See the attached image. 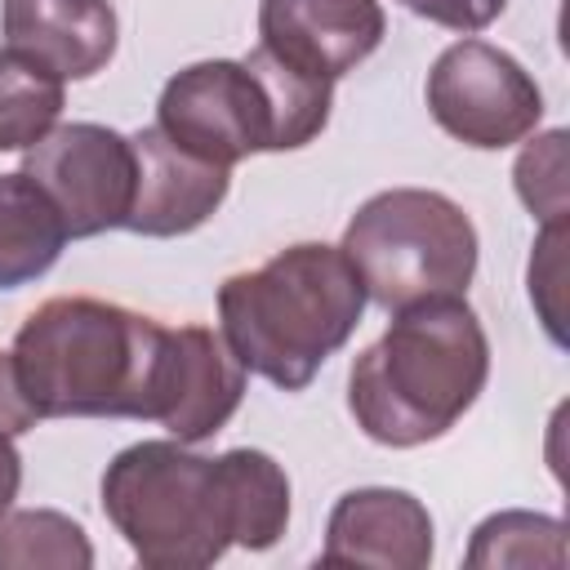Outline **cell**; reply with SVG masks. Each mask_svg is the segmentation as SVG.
Segmentation results:
<instances>
[{
    "mask_svg": "<svg viewBox=\"0 0 570 570\" xmlns=\"http://www.w3.org/2000/svg\"><path fill=\"white\" fill-rule=\"evenodd\" d=\"M18 485H22V454H18L13 436H9V432H0V517L13 508Z\"/></svg>",
    "mask_w": 570,
    "mask_h": 570,
    "instance_id": "obj_22",
    "label": "cell"
},
{
    "mask_svg": "<svg viewBox=\"0 0 570 570\" xmlns=\"http://www.w3.org/2000/svg\"><path fill=\"white\" fill-rule=\"evenodd\" d=\"M423 94L432 120L476 151H503L530 138L543 120V94L534 76L508 49L472 36L436 53Z\"/></svg>",
    "mask_w": 570,
    "mask_h": 570,
    "instance_id": "obj_7",
    "label": "cell"
},
{
    "mask_svg": "<svg viewBox=\"0 0 570 570\" xmlns=\"http://www.w3.org/2000/svg\"><path fill=\"white\" fill-rule=\"evenodd\" d=\"M94 543L80 521L53 508L0 517V570H89Z\"/></svg>",
    "mask_w": 570,
    "mask_h": 570,
    "instance_id": "obj_15",
    "label": "cell"
},
{
    "mask_svg": "<svg viewBox=\"0 0 570 570\" xmlns=\"http://www.w3.org/2000/svg\"><path fill=\"white\" fill-rule=\"evenodd\" d=\"M67 107L62 80L27 62L13 49H0V151H27L40 142Z\"/></svg>",
    "mask_w": 570,
    "mask_h": 570,
    "instance_id": "obj_16",
    "label": "cell"
},
{
    "mask_svg": "<svg viewBox=\"0 0 570 570\" xmlns=\"http://www.w3.org/2000/svg\"><path fill=\"white\" fill-rule=\"evenodd\" d=\"M490 379V338L463 294L423 298L392 312L347 374V410L356 428L392 450L445 436Z\"/></svg>",
    "mask_w": 570,
    "mask_h": 570,
    "instance_id": "obj_2",
    "label": "cell"
},
{
    "mask_svg": "<svg viewBox=\"0 0 570 570\" xmlns=\"http://www.w3.org/2000/svg\"><path fill=\"white\" fill-rule=\"evenodd\" d=\"M240 401H245V365L236 361V352L218 330L178 325L165 334L151 423H160L183 445H200L227 428Z\"/></svg>",
    "mask_w": 570,
    "mask_h": 570,
    "instance_id": "obj_9",
    "label": "cell"
},
{
    "mask_svg": "<svg viewBox=\"0 0 570 570\" xmlns=\"http://www.w3.org/2000/svg\"><path fill=\"white\" fill-rule=\"evenodd\" d=\"M102 512L147 570H205L223 552H267L289 525V476L267 450L214 459L174 436L125 445L102 472Z\"/></svg>",
    "mask_w": 570,
    "mask_h": 570,
    "instance_id": "obj_1",
    "label": "cell"
},
{
    "mask_svg": "<svg viewBox=\"0 0 570 570\" xmlns=\"http://www.w3.org/2000/svg\"><path fill=\"white\" fill-rule=\"evenodd\" d=\"M40 423V414L31 410L22 383H18V370H13V352H0V432L9 436H22Z\"/></svg>",
    "mask_w": 570,
    "mask_h": 570,
    "instance_id": "obj_21",
    "label": "cell"
},
{
    "mask_svg": "<svg viewBox=\"0 0 570 570\" xmlns=\"http://www.w3.org/2000/svg\"><path fill=\"white\" fill-rule=\"evenodd\" d=\"M365 303V285L343 249L303 240L218 285V334L245 374L303 392L356 334Z\"/></svg>",
    "mask_w": 570,
    "mask_h": 570,
    "instance_id": "obj_4",
    "label": "cell"
},
{
    "mask_svg": "<svg viewBox=\"0 0 570 570\" xmlns=\"http://www.w3.org/2000/svg\"><path fill=\"white\" fill-rule=\"evenodd\" d=\"M396 4L410 9L414 18H428V22L445 27V31L472 36V31H485L503 13L508 0H396Z\"/></svg>",
    "mask_w": 570,
    "mask_h": 570,
    "instance_id": "obj_20",
    "label": "cell"
},
{
    "mask_svg": "<svg viewBox=\"0 0 570 570\" xmlns=\"http://www.w3.org/2000/svg\"><path fill=\"white\" fill-rule=\"evenodd\" d=\"M129 142H134V205L125 232L169 240L196 232L218 214L232 187V169L191 156L160 125H142L138 134H129Z\"/></svg>",
    "mask_w": 570,
    "mask_h": 570,
    "instance_id": "obj_10",
    "label": "cell"
},
{
    "mask_svg": "<svg viewBox=\"0 0 570 570\" xmlns=\"http://www.w3.org/2000/svg\"><path fill=\"white\" fill-rule=\"evenodd\" d=\"M169 325L107 298L62 294L13 334V370L40 419H151Z\"/></svg>",
    "mask_w": 570,
    "mask_h": 570,
    "instance_id": "obj_3",
    "label": "cell"
},
{
    "mask_svg": "<svg viewBox=\"0 0 570 570\" xmlns=\"http://www.w3.org/2000/svg\"><path fill=\"white\" fill-rule=\"evenodd\" d=\"M334 80L298 71L272 49L205 58L165 80L156 125L191 156L232 169L258 151H298L330 125Z\"/></svg>",
    "mask_w": 570,
    "mask_h": 570,
    "instance_id": "obj_5",
    "label": "cell"
},
{
    "mask_svg": "<svg viewBox=\"0 0 570 570\" xmlns=\"http://www.w3.org/2000/svg\"><path fill=\"white\" fill-rule=\"evenodd\" d=\"M67 245L53 200L22 174H0V289L40 281Z\"/></svg>",
    "mask_w": 570,
    "mask_h": 570,
    "instance_id": "obj_14",
    "label": "cell"
},
{
    "mask_svg": "<svg viewBox=\"0 0 570 570\" xmlns=\"http://www.w3.org/2000/svg\"><path fill=\"white\" fill-rule=\"evenodd\" d=\"M468 566H566V521L543 512H494L472 530Z\"/></svg>",
    "mask_w": 570,
    "mask_h": 570,
    "instance_id": "obj_17",
    "label": "cell"
},
{
    "mask_svg": "<svg viewBox=\"0 0 570 570\" xmlns=\"http://www.w3.org/2000/svg\"><path fill=\"white\" fill-rule=\"evenodd\" d=\"M566 129H548L534 142H525V151L512 165L517 196L539 223H566Z\"/></svg>",
    "mask_w": 570,
    "mask_h": 570,
    "instance_id": "obj_18",
    "label": "cell"
},
{
    "mask_svg": "<svg viewBox=\"0 0 570 570\" xmlns=\"http://www.w3.org/2000/svg\"><path fill=\"white\" fill-rule=\"evenodd\" d=\"M0 31L4 49L45 67L62 85L98 76L120 36L111 0H4Z\"/></svg>",
    "mask_w": 570,
    "mask_h": 570,
    "instance_id": "obj_13",
    "label": "cell"
},
{
    "mask_svg": "<svg viewBox=\"0 0 570 570\" xmlns=\"http://www.w3.org/2000/svg\"><path fill=\"white\" fill-rule=\"evenodd\" d=\"M343 258L383 312L468 294L476 276V227L445 191L392 187L370 196L343 227Z\"/></svg>",
    "mask_w": 570,
    "mask_h": 570,
    "instance_id": "obj_6",
    "label": "cell"
},
{
    "mask_svg": "<svg viewBox=\"0 0 570 570\" xmlns=\"http://www.w3.org/2000/svg\"><path fill=\"white\" fill-rule=\"evenodd\" d=\"M383 36L379 0H258V45L321 80L356 71Z\"/></svg>",
    "mask_w": 570,
    "mask_h": 570,
    "instance_id": "obj_11",
    "label": "cell"
},
{
    "mask_svg": "<svg viewBox=\"0 0 570 570\" xmlns=\"http://www.w3.org/2000/svg\"><path fill=\"white\" fill-rule=\"evenodd\" d=\"M561 245H566V223H543L530 258V303L539 307L552 343H561V303H557V281H561Z\"/></svg>",
    "mask_w": 570,
    "mask_h": 570,
    "instance_id": "obj_19",
    "label": "cell"
},
{
    "mask_svg": "<svg viewBox=\"0 0 570 570\" xmlns=\"http://www.w3.org/2000/svg\"><path fill=\"white\" fill-rule=\"evenodd\" d=\"M321 566L428 570L432 566V512L410 490H392V485L347 490L330 508Z\"/></svg>",
    "mask_w": 570,
    "mask_h": 570,
    "instance_id": "obj_12",
    "label": "cell"
},
{
    "mask_svg": "<svg viewBox=\"0 0 570 570\" xmlns=\"http://www.w3.org/2000/svg\"><path fill=\"white\" fill-rule=\"evenodd\" d=\"M22 174L53 200L71 240L125 227L134 205V142L94 120L53 125L22 151Z\"/></svg>",
    "mask_w": 570,
    "mask_h": 570,
    "instance_id": "obj_8",
    "label": "cell"
}]
</instances>
